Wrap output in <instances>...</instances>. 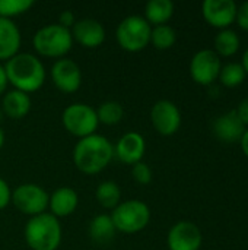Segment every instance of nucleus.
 <instances>
[{"label": "nucleus", "mask_w": 248, "mask_h": 250, "mask_svg": "<svg viewBox=\"0 0 248 250\" xmlns=\"http://www.w3.org/2000/svg\"><path fill=\"white\" fill-rule=\"evenodd\" d=\"M111 220L115 230L126 234H134L142 231L149 224L151 209L145 202L139 199H130L126 202H120L113 209Z\"/></svg>", "instance_id": "5"}, {"label": "nucleus", "mask_w": 248, "mask_h": 250, "mask_svg": "<svg viewBox=\"0 0 248 250\" xmlns=\"http://www.w3.org/2000/svg\"><path fill=\"white\" fill-rule=\"evenodd\" d=\"M177 41V34L172 26L170 25H158L152 28L151 32V42L158 50H168Z\"/></svg>", "instance_id": "24"}, {"label": "nucleus", "mask_w": 248, "mask_h": 250, "mask_svg": "<svg viewBox=\"0 0 248 250\" xmlns=\"http://www.w3.org/2000/svg\"><path fill=\"white\" fill-rule=\"evenodd\" d=\"M34 6L32 0H0V18H15L28 12Z\"/></svg>", "instance_id": "27"}, {"label": "nucleus", "mask_w": 248, "mask_h": 250, "mask_svg": "<svg viewBox=\"0 0 248 250\" xmlns=\"http://www.w3.org/2000/svg\"><path fill=\"white\" fill-rule=\"evenodd\" d=\"M70 32L72 37L86 48H96L105 40V29L102 23L92 18L76 21Z\"/></svg>", "instance_id": "15"}, {"label": "nucleus", "mask_w": 248, "mask_h": 250, "mask_svg": "<svg viewBox=\"0 0 248 250\" xmlns=\"http://www.w3.org/2000/svg\"><path fill=\"white\" fill-rule=\"evenodd\" d=\"M95 198L102 208L114 209L120 204V199H121L120 186L115 182L105 180L98 185V188L95 190Z\"/></svg>", "instance_id": "22"}, {"label": "nucleus", "mask_w": 248, "mask_h": 250, "mask_svg": "<svg viewBox=\"0 0 248 250\" xmlns=\"http://www.w3.org/2000/svg\"><path fill=\"white\" fill-rule=\"evenodd\" d=\"M241 148H243V152L246 154V157L248 158V129H246V132H244V135H243V138H241Z\"/></svg>", "instance_id": "34"}, {"label": "nucleus", "mask_w": 248, "mask_h": 250, "mask_svg": "<svg viewBox=\"0 0 248 250\" xmlns=\"http://www.w3.org/2000/svg\"><path fill=\"white\" fill-rule=\"evenodd\" d=\"M115 231L117 230L114 227L111 215H107V214L96 215L95 218H92L89 224V236L98 245H105L110 240H113Z\"/></svg>", "instance_id": "21"}, {"label": "nucleus", "mask_w": 248, "mask_h": 250, "mask_svg": "<svg viewBox=\"0 0 248 250\" xmlns=\"http://www.w3.org/2000/svg\"><path fill=\"white\" fill-rule=\"evenodd\" d=\"M9 83L25 94L38 91L45 82V67L42 62L31 53H18L4 64Z\"/></svg>", "instance_id": "1"}, {"label": "nucleus", "mask_w": 248, "mask_h": 250, "mask_svg": "<svg viewBox=\"0 0 248 250\" xmlns=\"http://www.w3.org/2000/svg\"><path fill=\"white\" fill-rule=\"evenodd\" d=\"M151 122L155 130L164 136L174 135L181 125V113L170 100H159L152 105Z\"/></svg>", "instance_id": "10"}, {"label": "nucleus", "mask_w": 248, "mask_h": 250, "mask_svg": "<svg viewBox=\"0 0 248 250\" xmlns=\"http://www.w3.org/2000/svg\"><path fill=\"white\" fill-rule=\"evenodd\" d=\"M10 201H12V190H10L9 185L0 177V211L4 209Z\"/></svg>", "instance_id": "29"}, {"label": "nucleus", "mask_w": 248, "mask_h": 250, "mask_svg": "<svg viewBox=\"0 0 248 250\" xmlns=\"http://www.w3.org/2000/svg\"><path fill=\"white\" fill-rule=\"evenodd\" d=\"M151 32L152 26L145 18L139 15H130L118 23L115 38L123 50L137 53L146 48V45L151 42Z\"/></svg>", "instance_id": "6"}, {"label": "nucleus", "mask_w": 248, "mask_h": 250, "mask_svg": "<svg viewBox=\"0 0 248 250\" xmlns=\"http://www.w3.org/2000/svg\"><path fill=\"white\" fill-rule=\"evenodd\" d=\"M25 242L32 250H57L61 243V226L58 218L44 212L31 217L23 230Z\"/></svg>", "instance_id": "3"}, {"label": "nucleus", "mask_w": 248, "mask_h": 250, "mask_svg": "<svg viewBox=\"0 0 248 250\" xmlns=\"http://www.w3.org/2000/svg\"><path fill=\"white\" fill-rule=\"evenodd\" d=\"M1 108H3V113L10 119H15V120L23 119L31 110V98L28 94L22 91L12 89L3 95Z\"/></svg>", "instance_id": "19"}, {"label": "nucleus", "mask_w": 248, "mask_h": 250, "mask_svg": "<svg viewBox=\"0 0 248 250\" xmlns=\"http://www.w3.org/2000/svg\"><path fill=\"white\" fill-rule=\"evenodd\" d=\"M167 245L170 250H199L202 246L200 229L190 221H180L171 227Z\"/></svg>", "instance_id": "12"}, {"label": "nucleus", "mask_w": 248, "mask_h": 250, "mask_svg": "<svg viewBox=\"0 0 248 250\" xmlns=\"http://www.w3.org/2000/svg\"><path fill=\"white\" fill-rule=\"evenodd\" d=\"M61 122L69 133L80 139L94 135L99 125L96 110L83 103H75L66 107L61 116Z\"/></svg>", "instance_id": "7"}, {"label": "nucleus", "mask_w": 248, "mask_h": 250, "mask_svg": "<svg viewBox=\"0 0 248 250\" xmlns=\"http://www.w3.org/2000/svg\"><path fill=\"white\" fill-rule=\"evenodd\" d=\"M241 66L244 67V70H246V73H248V48L244 51V56H243V63H241Z\"/></svg>", "instance_id": "35"}, {"label": "nucleus", "mask_w": 248, "mask_h": 250, "mask_svg": "<svg viewBox=\"0 0 248 250\" xmlns=\"http://www.w3.org/2000/svg\"><path fill=\"white\" fill-rule=\"evenodd\" d=\"M246 76H247V73H246L244 67L241 66V63H228L221 67V73H219V79H221L222 85L228 86V88H235V86L241 85L244 82Z\"/></svg>", "instance_id": "25"}, {"label": "nucleus", "mask_w": 248, "mask_h": 250, "mask_svg": "<svg viewBox=\"0 0 248 250\" xmlns=\"http://www.w3.org/2000/svg\"><path fill=\"white\" fill-rule=\"evenodd\" d=\"M96 116H98L99 123L117 125L123 119L124 110H123V105L117 101H105V103L99 104V107L96 110Z\"/></svg>", "instance_id": "26"}, {"label": "nucleus", "mask_w": 248, "mask_h": 250, "mask_svg": "<svg viewBox=\"0 0 248 250\" xmlns=\"http://www.w3.org/2000/svg\"><path fill=\"white\" fill-rule=\"evenodd\" d=\"M114 158L113 144L102 135L94 133L79 139L73 149V163L85 174L102 171Z\"/></svg>", "instance_id": "2"}, {"label": "nucleus", "mask_w": 248, "mask_h": 250, "mask_svg": "<svg viewBox=\"0 0 248 250\" xmlns=\"http://www.w3.org/2000/svg\"><path fill=\"white\" fill-rule=\"evenodd\" d=\"M7 83H9V81H7V75H6L4 66L0 64V95L6 91Z\"/></svg>", "instance_id": "33"}, {"label": "nucleus", "mask_w": 248, "mask_h": 250, "mask_svg": "<svg viewBox=\"0 0 248 250\" xmlns=\"http://www.w3.org/2000/svg\"><path fill=\"white\" fill-rule=\"evenodd\" d=\"M235 113H237V116L240 117V120L244 123V126H247L248 125V98H244V100L238 104V107H237Z\"/></svg>", "instance_id": "32"}, {"label": "nucleus", "mask_w": 248, "mask_h": 250, "mask_svg": "<svg viewBox=\"0 0 248 250\" xmlns=\"http://www.w3.org/2000/svg\"><path fill=\"white\" fill-rule=\"evenodd\" d=\"M20 47V31L12 19L0 18V60L7 62L18 54Z\"/></svg>", "instance_id": "18"}, {"label": "nucleus", "mask_w": 248, "mask_h": 250, "mask_svg": "<svg viewBox=\"0 0 248 250\" xmlns=\"http://www.w3.org/2000/svg\"><path fill=\"white\" fill-rule=\"evenodd\" d=\"M79 204V196L77 193L69 188V186H63L56 189L48 201V208H50V214L54 215L56 218H63V217H69L72 215Z\"/></svg>", "instance_id": "17"}, {"label": "nucleus", "mask_w": 248, "mask_h": 250, "mask_svg": "<svg viewBox=\"0 0 248 250\" xmlns=\"http://www.w3.org/2000/svg\"><path fill=\"white\" fill-rule=\"evenodd\" d=\"M32 45L35 51L41 56L63 59V56H66L72 50L73 37L70 29L58 23H50L35 32L32 38Z\"/></svg>", "instance_id": "4"}, {"label": "nucleus", "mask_w": 248, "mask_h": 250, "mask_svg": "<svg viewBox=\"0 0 248 250\" xmlns=\"http://www.w3.org/2000/svg\"><path fill=\"white\" fill-rule=\"evenodd\" d=\"M3 145H4V132L0 129V149L3 148Z\"/></svg>", "instance_id": "36"}, {"label": "nucleus", "mask_w": 248, "mask_h": 250, "mask_svg": "<svg viewBox=\"0 0 248 250\" xmlns=\"http://www.w3.org/2000/svg\"><path fill=\"white\" fill-rule=\"evenodd\" d=\"M244 132H246V126L237 116L235 110L224 113L213 123L215 136L225 144H234L241 141Z\"/></svg>", "instance_id": "16"}, {"label": "nucleus", "mask_w": 248, "mask_h": 250, "mask_svg": "<svg viewBox=\"0 0 248 250\" xmlns=\"http://www.w3.org/2000/svg\"><path fill=\"white\" fill-rule=\"evenodd\" d=\"M132 174L133 179L140 183V185H149L152 182V170L148 164H145L143 161L136 163L132 168Z\"/></svg>", "instance_id": "28"}, {"label": "nucleus", "mask_w": 248, "mask_h": 250, "mask_svg": "<svg viewBox=\"0 0 248 250\" xmlns=\"http://www.w3.org/2000/svg\"><path fill=\"white\" fill-rule=\"evenodd\" d=\"M237 3L234 0H206L202 4V13L208 23L215 28L227 29L237 19Z\"/></svg>", "instance_id": "13"}, {"label": "nucleus", "mask_w": 248, "mask_h": 250, "mask_svg": "<svg viewBox=\"0 0 248 250\" xmlns=\"http://www.w3.org/2000/svg\"><path fill=\"white\" fill-rule=\"evenodd\" d=\"M237 23L244 29L248 31V0L244 1L238 9H237Z\"/></svg>", "instance_id": "30"}, {"label": "nucleus", "mask_w": 248, "mask_h": 250, "mask_svg": "<svg viewBox=\"0 0 248 250\" xmlns=\"http://www.w3.org/2000/svg\"><path fill=\"white\" fill-rule=\"evenodd\" d=\"M146 151L145 138L137 132H127L124 133L117 145L114 146V155L123 163L129 166H134L140 163Z\"/></svg>", "instance_id": "14"}, {"label": "nucleus", "mask_w": 248, "mask_h": 250, "mask_svg": "<svg viewBox=\"0 0 248 250\" xmlns=\"http://www.w3.org/2000/svg\"><path fill=\"white\" fill-rule=\"evenodd\" d=\"M174 15V3L171 0H151L145 7V19L149 25H165Z\"/></svg>", "instance_id": "20"}, {"label": "nucleus", "mask_w": 248, "mask_h": 250, "mask_svg": "<svg viewBox=\"0 0 248 250\" xmlns=\"http://www.w3.org/2000/svg\"><path fill=\"white\" fill-rule=\"evenodd\" d=\"M50 196L48 193L35 183H23L19 185L12 193L13 205L29 217H35L44 214L48 208Z\"/></svg>", "instance_id": "8"}, {"label": "nucleus", "mask_w": 248, "mask_h": 250, "mask_svg": "<svg viewBox=\"0 0 248 250\" xmlns=\"http://www.w3.org/2000/svg\"><path fill=\"white\" fill-rule=\"evenodd\" d=\"M51 79L57 89L72 94L82 85V70L72 59H58L51 67Z\"/></svg>", "instance_id": "11"}, {"label": "nucleus", "mask_w": 248, "mask_h": 250, "mask_svg": "<svg viewBox=\"0 0 248 250\" xmlns=\"http://www.w3.org/2000/svg\"><path fill=\"white\" fill-rule=\"evenodd\" d=\"M221 67V59L213 50H200L190 62V75L194 82L210 85L219 78Z\"/></svg>", "instance_id": "9"}, {"label": "nucleus", "mask_w": 248, "mask_h": 250, "mask_svg": "<svg viewBox=\"0 0 248 250\" xmlns=\"http://www.w3.org/2000/svg\"><path fill=\"white\" fill-rule=\"evenodd\" d=\"M240 37L235 31L227 28V29H222L216 38H215V53L218 56H222V57H229V56H234L238 48H240Z\"/></svg>", "instance_id": "23"}, {"label": "nucleus", "mask_w": 248, "mask_h": 250, "mask_svg": "<svg viewBox=\"0 0 248 250\" xmlns=\"http://www.w3.org/2000/svg\"><path fill=\"white\" fill-rule=\"evenodd\" d=\"M75 22H76L75 21V15L70 10H63L58 15V25H61V26H64L67 29H70L75 25Z\"/></svg>", "instance_id": "31"}]
</instances>
